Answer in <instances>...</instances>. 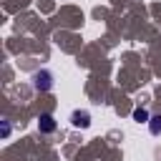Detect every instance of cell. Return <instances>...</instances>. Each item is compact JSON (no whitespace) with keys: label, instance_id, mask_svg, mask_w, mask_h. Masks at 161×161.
<instances>
[{"label":"cell","instance_id":"cell-1","mask_svg":"<svg viewBox=\"0 0 161 161\" xmlns=\"http://www.w3.org/2000/svg\"><path fill=\"white\" fill-rule=\"evenodd\" d=\"M33 88H35V91H40V93L50 91V88H53V73H50L48 68L35 70V73H33Z\"/></svg>","mask_w":161,"mask_h":161},{"label":"cell","instance_id":"cell-2","mask_svg":"<svg viewBox=\"0 0 161 161\" xmlns=\"http://www.w3.org/2000/svg\"><path fill=\"white\" fill-rule=\"evenodd\" d=\"M70 126H73V128H88V126H91V113H88L86 108H75V111L70 113Z\"/></svg>","mask_w":161,"mask_h":161},{"label":"cell","instance_id":"cell-3","mask_svg":"<svg viewBox=\"0 0 161 161\" xmlns=\"http://www.w3.org/2000/svg\"><path fill=\"white\" fill-rule=\"evenodd\" d=\"M55 118H53V113H40L38 116V131L40 133H53L55 131Z\"/></svg>","mask_w":161,"mask_h":161},{"label":"cell","instance_id":"cell-4","mask_svg":"<svg viewBox=\"0 0 161 161\" xmlns=\"http://www.w3.org/2000/svg\"><path fill=\"white\" fill-rule=\"evenodd\" d=\"M148 131H151L153 136H158V133H161V113L151 116V121H148Z\"/></svg>","mask_w":161,"mask_h":161},{"label":"cell","instance_id":"cell-5","mask_svg":"<svg viewBox=\"0 0 161 161\" xmlns=\"http://www.w3.org/2000/svg\"><path fill=\"white\" fill-rule=\"evenodd\" d=\"M133 121H138V123H148L151 116H148L146 108H133Z\"/></svg>","mask_w":161,"mask_h":161}]
</instances>
